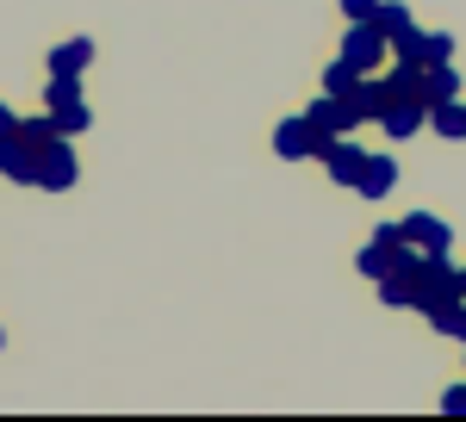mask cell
Here are the masks:
<instances>
[{
    "mask_svg": "<svg viewBox=\"0 0 466 422\" xmlns=\"http://www.w3.org/2000/svg\"><path fill=\"white\" fill-rule=\"evenodd\" d=\"M342 63L360 75L386 69V32L373 25V19H349V37H342Z\"/></svg>",
    "mask_w": 466,
    "mask_h": 422,
    "instance_id": "1",
    "label": "cell"
},
{
    "mask_svg": "<svg viewBox=\"0 0 466 422\" xmlns=\"http://www.w3.org/2000/svg\"><path fill=\"white\" fill-rule=\"evenodd\" d=\"M398 236L410 248H423V255H448V243H454V230H448L435 211H410V217L398 224Z\"/></svg>",
    "mask_w": 466,
    "mask_h": 422,
    "instance_id": "2",
    "label": "cell"
},
{
    "mask_svg": "<svg viewBox=\"0 0 466 422\" xmlns=\"http://www.w3.org/2000/svg\"><path fill=\"white\" fill-rule=\"evenodd\" d=\"M318 162L329 168V180H336V186H355V180H360V162H367V149H360V143H349V131H342V137H329V143L318 149Z\"/></svg>",
    "mask_w": 466,
    "mask_h": 422,
    "instance_id": "3",
    "label": "cell"
},
{
    "mask_svg": "<svg viewBox=\"0 0 466 422\" xmlns=\"http://www.w3.org/2000/svg\"><path fill=\"white\" fill-rule=\"evenodd\" d=\"M75 180V149L63 137H50L44 149H37V186H50V193H63Z\"/></svg>",
    "mask_w": 466,
    "mask_h": 422,
    "instance_id": "4",
    "label": "cell"
},
{
    "mask_svg": "<svg viewBox=\"0 0 466 422\" xmlns=\"http://www.w3.org/2000/svg\"><path fill=\"white\" fill-rule=\"evenodd\" d=\"M0 175H13V180H25V186H37V143L32 137H0Z\"/></svg>",
    "mask_w": 466,
    "mask_h": 422,
    "instance_id": "5",
    "label": "cell"
},
{
    "mask_svg": "<svg viewBox=\"0 0 466 422\" xmlns=\"http://www.w3.org/2000/svg\"><path fill=\"white\" fill-rule=\"evenodd\" d=\"M392 50H398V56H410V63H423V69H430V63H448V50H454V44H448L441 32H417V25H410L404 37H392Z\"/></svg>",
    "mask_w": 466,
    "mask_h": 422,
    "instance_id": "6",
    "label": "cell"
},
{
    "mask_svg": "<svg viewBox=\"0 0 466 422\" xmlns=\"http://www.w3.org/2000/svg\"><path fill=\"white\" fill-rule=\"evenodd\" d=\"M373 118H380V131H386V137H410V131L430 118V106H423V100H386Z\"/></svg>",
    "mask_w": 466,
    "mask_h": 422,
    "instance_id": "7",
    "label": "cell"
},
{
    "mask_svg": "<svg viewBox=\"0 0 466 422\" xmlns=\"http://www.w3.org/2000/svg\"><path fill=\"white\" fill-rule=\"evenodd\" d=\"M274 149H280L287 162H299V156H318V149H323V137L311 131V118H287V125L274 131Z\"/></svg>",
    "mask_w": 466,
    "mask_h": 422,
    "instance_id": "8",
    "label": "cell"
},
{
    "mask_svg": "<svg viewBox=\"0 0 466 422\" xmlns=\"http://www.w3.org/2000/svg\"><path fill=\"white\" fill-rule=\"evenodd\" d=\"M392 186H398V162H392V156H367V162H360L355 193H367V199H386Z\"/></svg>",
    "mask_w": 466,
    "mask_h": 422,
    "instance_id": "9",
    "label": "cell"
},
{
    "mask_svg": "<svg viewBox=\"0 0 466 422\" xmlns=\"http://www.w3.org/2000/svg\"><path fill=\"white\" fill-rule=\"evenodd\" d=\"M87 63H94V44H87V37H69V44L50 50V75H81Z\"/></svg>",
    "mask_w": 466,
    "mask_h": 422,
    "instance_id": "10",
    "label": "cell"
},
{
    "mask_svg": "<svg viewBox=\"0 0 466 422\" xmlns=\"http://www.w3.org/2000/svg\"><path fill=\"white\" fill-rule=\"evenodd\" d=\"M454 94H461V75L448 69V63H430V69H423V106L454 100Z\"/></svg>",
    "mask_w": 466,
    "mask_h": 422,
    "instance_id": "11",
    "label": "cell"
},
{
    "mask_svg": "<svg viewBox=\"0 0 466 422\" xmlns=\"http://www.w3.org/2000/svg\"><path fill=\"white\" fill-rule=\"evenodd\" d=\"M423 316H430L441 336H461V342H466V298H441V305H430Z\"/></svg>",
    "mask_w": 466,
    "mask_h": 422,
    "instance_id": "12",
    "label": "cell"
},
{
    "mask_svg": "<svg viewBox=\"0 0 466 422\" xmlns=\"http://www.w3.org/2000/svg\"><path fill=\"white\" fill-rule=\"evenodd\" d=\"M430 125H435V137H466V106H454V100H435L430 106Z\"/></svg>",
    "mask_w": 466,
    "mask_h": 422,
    "instance_id": "13",
    "label": "cell"
},
{
    "mask_svg": "<svg viewBox=\"0 0 466 422\" xmlns=\"http://www.w3.org/2000/svg\"><path fill=\"white\" fill-rule=\"evenodd\" d=\"M373 25H380V32H386V44H392V37L410 32V13H404V6H392V0H380V6H373Z\"/></svg>",
    "mask_w": 466,
    "mask_h": 422,
    "instance_id": "14",
    "label": "cell"
},
{
    "mask_svg": "<svg viewBox=\"0 0 466 422\" xmlns=\"http://www.w3.org/2000/svg\"><path fill=\"white\" fill-rule=\"evenodd\" d=\"M355 81H360V69H349V63L336 56V63L323 69V94H355Z\"/></svg>",
    "mask_w": 466,
    "mask_h": 422,
    "instance_id": "15",
    "label": "cell"
},
{
    "mask_svg": "<svg viewBox=\"0 0 466 422\" xmlns=\"http://www.w3.org/2000/svg\"><path fill=\"white\" fill-rule=\"evenodd\" d=\"M50 118H56V131H63V137H75V131H87V125H94V118H87V106H81V100H75V106H56Z\"/></svg>",
    "mask_w": 466,
    "mask_h": 422,
    "instance_id": "16",
    "label": "cell"
},
{
    "mask_svg": "<svg viewBox=\"0 0 466 422\" xmlns=\"http://www.w3.org/2000/svg\"><path fill=\"white\" fill-rule=\"evenodd\" d=\"M44 100H50V112H56V106H75L81 100V81H75V75H50V94H44Z\"/></svg>",
    "mask_w": 466,
    "mask_h": 422,
    "instance_id": "17",
    "label": "cell"
},
{
    "mask_svg": "<svg viewBox=\"0 0 466 422\" xmlns=\"http://www.w3.org/2000/svg\"><path fill=\"white\" fill-rule=\"evenodd\" d=\"M373 6H380V0H342V13H349V19H373Z\"/></svg>",
    "mask_w": 466,
    "mask_h": 422,
    "instance_id": "18",
    "label": "cell"
},
{
    "mask_svg": "<svg viewBox=\"0 0 466 422\" xmlns=\"http://www.w3.org/2000/svg\"><path fill=\"white\" fill-rule=\"evenodd\" d=\"M441 410H454V417H461V410H466V386H461V391H448V397H441Z\"/></svg>",
    "mask_w": 466,
    "mask_h": 422,
    "instance_id": "19",
    "label": "cell"
},
{
    "mask_svg": "<svg viewBox=\"0 0 466 422\" xmlns=\"http://www.w3.org/2000/svg\"><path fill=\"white\" fill-rule=\"evenodd\" d=\"M13 131H19V118H13V112L0 106V137H13Z\"/></svg>",
    "mask_w": 466,
    "mask_h": 422,
    "instance_id": "20",
    "label": "cell"
},
{
    "mask_svg": "<svg viewBox=\"0 0 466 422\" xmlns=\"http://www.w3.org/2000/svg\"><path fill=\"white\" fill-rule=\"evenodd\" d=\"M0 342H6V336H0Z\"/></svg>",
    "mask_w": 466,
    "mask_h": 422,
    "instance_id": "21",
    "label": "cell"
}]
</instances>
